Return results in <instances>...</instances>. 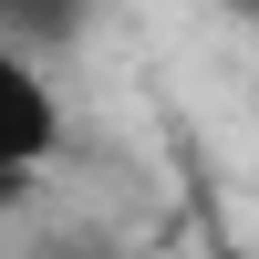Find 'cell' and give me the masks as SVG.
I'll return each mask as SVG.
<instances>
[{"mask_svg":"<svg viewBox=\"0 0 259 259\" xmlns=\"http://www.w3.org/2000/svg\"><path fill=\"white\" fill-rule=\"evenodd\" d=\"M52 145H62V104L31 73V41L0 31V187H21L31 166H52Z\"/></svg>","mask_w":259,"mask_h":259,"instance_id":"obj_1","label":"cell"},{"mask_svg":"<svg viewBox=\"0 0 259 259\" xmlns=\"http://www.w3.org/2000/svg\"><path fill=\"white\" fill-rule=\"evenodd\" d=\"M0 31L31 41V52H62V41L83 31V0H0Z\"/></svg>","mask_w":259,"mask_h":259,"instance_id":"obj_2","label":"cell"},{"mask_svg":"<svg viewBox=\"0 0 259 259\" xmlns=\"http://www.w3.org/2000/svg\"><path fill=\"white\" fill-rule=\"evenodd\" d=\"M207 259H259V249H239V239H207Z\"/></svg>","mask_w":259,"mask_h":259,"instance_id":"obj_3","label":"cell"},{"mask_svg":"<svg viewBox=\"0 0 259 259\" xmlns=\"http://www.w3.org/2000/svg\"><path fill=\"white\" fill-rule=\"evenodd\" d=\"M228 11H239V21H249V31H259V0H228Z\"/></svg>","mask_w":259,"mask_h":259,"instance_id":"obj_4","label":"cell"}]
</instances>
